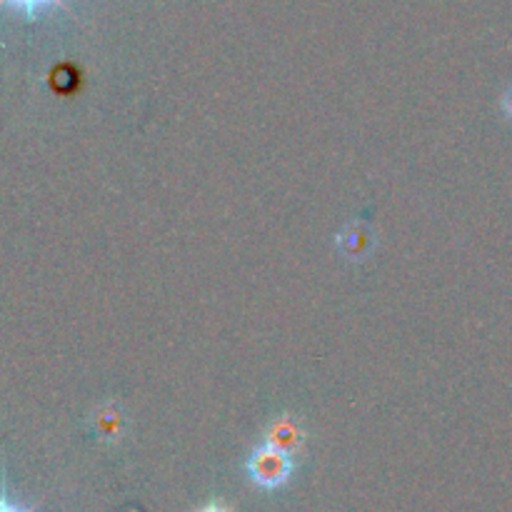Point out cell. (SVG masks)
Masks as SVG:
<instances>
[{
    "mask_svg": "<svg viewBox=\"0 0 512 512\" xmlns=\"http://www.w3.org/2000/svg\"><path fill=\"white\" fill-rule=\"evenodd\" d=\"M198 512H230V508L225 503H220V500H210V503L203 505Z\"/></svg>",
    "mask_w": 512,
    "mask_h": 512,
    "instance_id": "5",
    "label": "cell"
},
{
    "mask_svg": "<svg viewBox=\"0 0 512 512\" xmlns=\"http://www.w3.org/2000/svg\"><path fill=\"white\" fill-rule=\"evenodd\" d=\"M0 8H10L15 13L23 15L25 20H35L40 13L50 8L68 10V3L65 0H0Z\"/></svg>",
    "mask_w": 512,
    "mask_h": 512,
    "instance_id": "3",
    "label": "cell"
},
{
    "mask_svg": "<svg viewBox=\"0 0 512 512\" xmlns=\"http://www.w3.org/2000/svg\"><path fill=\"white\" fill-rule=\"evenodd\" d=\"M0 512H35V508H23L15 503L8 493V478H5V465L0 470Z\"/></svg>",
    "mask_w": 512,
    "mask_h": 512,
    "instance_id": "4",
    "label": "cell"
},
{
    "mask_svg": "<svg viewBox=\"0 0 512 512\" xmlns=\"http://www.w3.org/2000/svg\"><path fill=\"white\" fill-rule=\"evenodd\" d=\"M265 443L295 455L300 448H303L305 433L303 428H300L298 420L290 418V415H283V418H275L273 423H270L268 433H265Z\"/></svg>",
    "mask_w": 512,
    "mask_h": 512,
    "instance_id": "2",
    "label": "cell"
},
{
    "mask_svg": "<svg viewBox=\"0 0 512 512\" xmlns=\"http://www.w3.org/2000/svg\"><path fill=\"white\" fill-rule=\"evenodd\" d=\"M245 470H248V478L253 480V485L263 490H278L288 485L290 478H293L295 455L263 443L250 453Z\"/></svg>",
    "mask_w": 512,
    "mask_h": 512,
    "instance_id": "1",
    "label": "cell"
},
{
    "mask_svg": "<svg viewBox=\"0 0 512 512\" xmlns=\"http://www.w3.org/2000/svg\"><path fill=\"white\" fill-rule=\"evenodd\" d=\"M503 110H505V115H508V118L512 120V85H510V90L505 93V98H503Z\"/></svg>",
    "mask_w": 512,
    "mask_h": 512,
    "instance_id": "6",
    "label": "cell"
}]
</instances>
